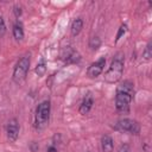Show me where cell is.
<instances>
[{"instance_id":"obj_3","label":"cell","mask_w":152,"mask_h":152,"mask_svg":"<svg viewBox=\"0 0 152 152\" xmlns=\"http://www.w3.org/2000/svg\"><path fill=\"white\" fill-rule=\"evenodd\" d=\"M28 68H30V56H23L18 63L15 64L14 66V70H13V81L15 83H21L25 77H26V74L28 71Z\"/></svg>"},{"instance_id":"obj_19","label":"cell","mask_w":152,"mask_h":152,"mask_svg":"<svg viewBox=\"0 0 152 152\" xmlns=\"http://www.w3.org/2000/svg\"><path fill=\"white\" fill-rule=\"evenodd\" d=\"M119 152H129V148H128L127 145H124V146H121V148H120Z\"/></svg>"},{"instance_id":"obj_20","label":"cell","mask_w":152,"mask_h":152,"mask_svg":"<svg viewBox=\"0 0 152 152\" xmlns=\"http://www.w3.org/2000/svg\"><path fill=\"white\" fill-rule=\"evenodd\" d=\"M48 152H57V148L52 145V146H50V147L48 148Z\"/></svg>"},{"instance_id":"obj_5","label":"cell","mask_w":152,"mask_h":152,"mask_svg":"<svg viewBox=\"0 0 152 152\" xmlns=\"http://www.w3.org/2000/svg\"><path fill=\"white\" fill-rule=\"evenodd\" d=\"M116 129L122 131V132H129L132 134H138L140 131V126L137 121L131 120V119H122L119 120L116 124Z\"/></svg>"},{"instance_id":"obj_11","label":"cell","mask_w":152,"mask_h":152,"mask_svg":"<svg viewBox=\"0 0 152 152\" xmlns=\"http://www.w3.org/2000/svg\"><path fill=\"white\" fill-rule=\"evenodd\" d=\"M82 27H83V21H82V19L78 18V19L74 20L72 24H71V34H72V36H77V34L81 32Z\"/></svg>"},{"instance_id":"obj_17","label":"cell","mask_w":152,"mask_h":152,"mask_svg":"<svg viewBox=\"0 0 152 152\" xmlns=\"http://www.w3.org/2000/svg\"><path fill=\"white\" fill-rule=\"evenodd\" d=\"M5 32H6V25H5L2 17H0V36H4Z\"/></svg>"},{"instance_id":"obj_10","label":"cell","mask_w":152,"mask_h":152,"mask_svg":"<svg viewBox=\"0 0 152 152\" xmlns=\"http://www.w3.org/2000/svg\"><path fill=\"white\" fill-rule=\"evenodd\" d=\"M13 37L17 39V40H21L24 38V30H23V25L21 23L17 21L14 25H13Z\"/></svg>"},{"instance_id":"obj_18","label":"cell","mask_w":152,"mask_h":152,"mask_svg":"<svg viewBox=\"0 0 152 152\" xmlns=\"http://www.w3.org/2000/svg\"><path fill=\"white\" fill-rule=\"evenodd\" d=\"M14 14H15L17 18H19V17L21 15V8L18 7V6H15V7H14Z\"/></svg>"},{"instance_id":"obj_13","label":"cell","mask_w":152,"mask_h":152,"mask_svg":"<svg viewBox=\"0 0 152 152\" xmlns=\"http://www.w3.org/2000/svg\"><path fill=\"white\" fill-rule=\"evenodd\" d=\"M45 71H46V62H45L44 58H42L40 62H39V63L37 64V66H36V74H37L38 76H43V75L45 74Z\"/></svg>"},{"instance_id":"obj_2","label":"cell","mask_w":152,"mask_h":152,"mask_svg":"<svg viewBox=\"0 0 152 152\" xmlns=\"http://www.w3.org/2000/svg\"><path fill=\"white\" fill-rule=\"evenodd\" d=\"M124 53L122 52H118L112 63H110V66L108 68L107 72L104 74V80L108 82V83H115L118 82L121 76H122V71H124Z\"/></svg>"},{"instance_id":"obj_9","label":"cell","mask_w":152,"mask_h":152,"mask_svg":"<svg viewBox=\"0 0 152 152\" xmlns=\"http://www.w3.org/2000/svg\"><path fill=\"white\" fill-rule=\"evenodd\" d=\"M101 147L103 152H112L113 151V139L109 135H103L101 139Z\"/></svg>"},{"instance_id":"obj_1","label":"cell","mask_w":152,"mask_h":152,"mask_svg":"<svg viewBox=\"0 0 152 152\" xmlns=\"http://www.w3.org/2000/svg\"><path fill=\"white\" fill-rule=\"evenodd\" d=\"M134 96V87L131 81L122 82L116 88V95H115V107L119 112L126 113L129 109V104Z\"/></svg>"},{"instance_id":"obj_14","label":"cell","mask_w":152,"mask_h":152,"mask_svg":"<svg viewBox=\"0 0 152 152\" xmlns=\"http://www.w3.org/2000/svg\"><path fill=\"white\" fill-rule=\"evenodd\" d=\"M100 44H101V40H100V38L97 36H94V37H91L89 39V48L91 50H97Z\"/></svg>"},{"instance_id":"obj_15","label":"cell","mask_w":152,"mask_h":152,"mask_svg":"<svg viewBox=\"0 0 152 152\" xmlns=\"http://www.w3.org/2000/svg\"><path fill=\"white\" fill-rule=\"evenodd\" d=\"M126 30H127V26H126L125 24H122V25L120 26V28H119V32H118V34H116V38H115V42H118V40L121 38V36H122V34H125Z\"/></svg>"},{"instance_id":"obj_7","label":"cell","mask_w":152,"mask_h":152,"mask_svg":"<svg viewBox=\"0 0 152 152\" xmlns=\"http://www.w3.org/2000/svg\"><path fill=\"white\" fill-rule=\"evenodd\" d=\"M19 135V124L17 119H11L7 125V138L10 141H15Z\"/></svg>"},{"instance_id":"obj_8","label":"cell","mask_w":152,"mask_h":152,"mask_svg":"<svg viewBox=\"0 0 152 152\" xmlns=\"http://www.w3.org/2000/svg\"><path fill=\"white\" fill-rule=\"evenodd\" d=\"M93 103H94L93 97H91L90 95H87V96L84 97V100L82 101L81 106H80V113L83 114V115L87 114V113L90 110V108L93 107Z\"/></svg>"},{"instance_id":"obj_12","label":"cell","mask_w":152,"mask_h":152,"mask_svg":"<svg viewBox=\"0 0 152 152\" xmlns=\"http://www.w3.org/2000/svg\"><path fill=\"white\" fill-rule=\"evenodd\" d=\"M80 59H81L80 55H78L76 51H74V50H70V51L66 53V56H65L66 63H76V62H78Z\"/></svg>"},{"instance_id":"obj_6","label":"cell","mask_w":152,"mask_h":152,"mask_svg":"<svg viewBox=\"0 0 152 152\" xmlns=\"http://www.w3.org/2000/svg\"><path fill=\"white\" fill-rule=\"evenodd\" d=\"M104 64H106V58L104 57H101L99 61L94 62L90 64V66L88 68L87 70V74L89 77L94 78V77H97L102 71H103V68H104Z\"/></svg>"},{"instance_id":"obj_16","label":"cell","mask_w":152,"mask_h":152,"mask_svg":"<svg viewBox=\"0 0 152 152\" xmlns=\"http://www.w3.org/2000/svg\"><path fill=\"white\" fill-rule=\"evenodd\" d=\"M152 48H151V43H148L147 44V46H146V50H145V52H144V57L146 58V59H150L151 58V56H152Z\"/></svg>"},{"instance_id":"obj_4","label":"cell","mask_w":152,"mask_h":152,"mask_svg":"<svg viewBox=\"0 0 152 152\" xmlns=\"http://www.w3.org/2000/svg\"><path fill=\"white\" fill-rule=\"evenodd\" d=\"M50 118V102L43 101L36 110V127L44 128Z\"/></svg>"}]
</instances>
